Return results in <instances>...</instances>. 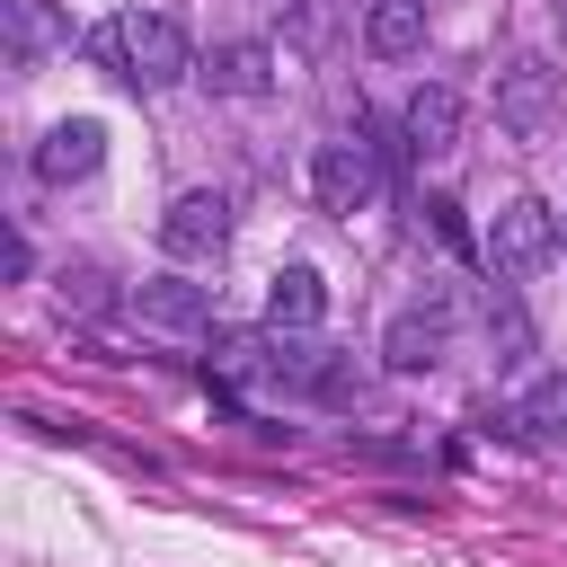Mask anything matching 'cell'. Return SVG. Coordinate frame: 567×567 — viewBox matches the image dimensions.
<instances>
[{
    "label": "cell",
    "instance_id": "obj_1",
    "mask_svg": "<svg viewBox=\"0 0 567 567\" xmlns=\"http://www.w3.org/2000/svg\"><path fill=\"white\" fill-rule=\"evenodd\" d=\"M89 53H97V62H115L142 97H159V89H177V80L195 71L186 27H177V18H159V9H124V18H106V27L89 35Z\"/></svg>",
    "mask_w": 567,
    "mask_h": 567
},
{
    "label": "cell",
    "instance_id": "obj_2",
    "mask_svg": "<svg viewBox=\"0 0 567 567\" xmlns=\"http://www.w3.org/2000/svg\"><path fill=\"white\" fill-rule=\"evenodd\" d=\"M478 257H487L496 275H540V266L558 257V213H549V204H532V195H514V204L487 221Z\"/></svg>",
    "mask_w": 567,
    "mask_h": 567
},
{
    "label": "cell",
    "instance_id": "obj_3",
    "mask_svg": "<svg viewBox=\"0 0 567 567\" xmlns=\"http://www.w3.org/2000/svg\"><path fill=\"white\" fill-rule=\"evenodd\" d=\"M310 195H319V213H363V204L381 195L372 142H328V151L310 159Z\"/></svg>",
    "mask_w": 567,
    "mask_h": 567
},
{
    "label": "cell",
    "instance_id": "obj_4",
    "mask_svg": "<svg viewBox=\"0 0 567 567\" xmlns=\"http://www.w3.org/2000/svg\"><path fill=\"white\" fill-rule=\"evenodd\" d=\"M221 239H230V195L221 186H186L159 213V248L168 257H221Z\"/></svg>",
    "mask_w": 567,
    "mask_h": 567
},
{
    "label": "cell",
    "instance_id": "obj_5",
    "mask_svg": "<svg viewBox=\"0 0 567 567\" xmlns=\"http://www.w3.org/2000/svg\"><path fill=\"white\" fill-rule=\"evenodd\" d=\"M549 106H558V71H549L540 53H523V62L496 71V124H505L514 142H532V133L549 124Z\"/></svg>",
    "mask_w": 567,
    "mask_h": 567
},
{
    "label": "cell",
    "instance_id": "obj_6",
    "mask_svg": "<svg viewBox=\"0 0 567 567\" xmlns=\"http://www.w3.org/2000/svg\"><path fill=\"white\" fill-rule=\"evenodd\" d=\"M443 346H452V301H443V292H434V301H416V310H399V319H390V337H381L390 372H434V363H443Z\"/></svg>",
    "mask_w": 567,
    "mask_h": 567
},
{
    "label": "cell",
    "instance_id": "obj_7",
    "mask_svg": "<svg viewBox=\"0 0 567 567\" xmlns=\"http://www.w3.org/2000/svg\"><path fill=\"white\" fill-rule=\"evenodd\" d=\"M97 159H106V124L97 115H71V124H53L35 142V177L44 186H80V177H97Z\"/></svg>",
    "mask_w": 567,
    "mask_h": 567
},
{
    "label": "cell",
    "instance_id": "obj_8",
    "mask_svg": "<svg viewBox=\"0 0 567 567\" xmlns=\"http://www.w3.org/2000/svg\"><path fill=\"white\" fill-rule=\"evenodd\" d=\"M124 310H133L142 328H177V337H186V328H213V292H204V284H168V275H159V284H133Z\"/></svg>",
    "mask_w": 567,
    "mask_h": 567
},
{
    "label": "cell",
    "instance_id": "obj_9",
    "mask_svg": "<svg viewBox=\"0 0 567 567\" xmlns=\"http://www.w3.org/2000/svg\"><path fill=\"white\" fill-rule=\"evenodd\" d=\"M399 133H408V151H416V159L452 151V142H461V97H452L443 80H425V89L399 106Z\"/></svg>",
    "mask_w": 567,
    "mask_h": 567
},
{
    "label": "cell",
    "instance_id": "obj_10",
    "mask_svg": "<svg viewBox=\"0 0 567 567\" xmlns=\"http://www.w3.org/2000/svg\"><path fill=\"white\" fill-rule=\"evenodd\" d=\"M319 319H328V284H319V266H284V275L266 284V328L310 337Z\"/></svg>",
    "mask_w": 567,
    "mask_h": 567
},
{
    "label": "cell",
    "instance_id": "obj_11",
    "mask_svg": "<svg viewBox=\"0 0 567 567\" xmlns=\"http://www.w3.org/2000/svg\"><path fill=\"white\" fill-rule=\"evenodd\" d=\"M0 35H9L18 62H35V53H62L71 44V18L53 0H0Z\"/></svg>",
    "mask_w": 567,
    "mask_h": 567
},
{
    "label": "cell",
    "instance_id": "obj_12",
    "mask_svg": "<svg viewBox=\"0 0 567 567\" xmlns=\"http://www.w3.org/2000/svg\"><path fill=\"white\" fill-rule=\"evenodd\" d=\"M204 80H213L221 97H275V80H284V71H275V44H221Z\"/></svg>",
    "mask_w": 567,
    "mask_h": 567
},
{
    "label": "cell",
    "instance_id": "obj_13",
    "mask_svg": "<svg viewBox=\"0 0 567 567\" xmlns=\"http://www.w3.org/2000/svg\"><path fill=\"white\" fill-rule=\"evenodd\" d=\"M363 44H372L381 62H408V53L425 44V0H372V9H363Z\"/></svg>",
    "mask_w": 567,
    "mask_h": 567
},
{
    "label": "cell",
    "instance_id": "obj_14",
    "mask_svg": "<svg viewBox=\"0 0 567 567\" xmlns=\"http://www.w3.org/2000/svg\"><path fill=\"white\" fill-rule=\"evenodd\" d=\"M62 310L97 319V310H106V275H97V266H71V275H62Z\"/></svg>",
    "mask_w": 567,
    "mask_h": 567
},
{
    "label": "cell",
    "instance_id": "obj_15",
    "mask_svg": "<svg viewBox=\"0 0 567 567\" xmlns=\"http://www.w3.org/2000/svg\"><path fill=\"white\" fill-rule=\"evenodd\" d=\"M425 213H434V239H443V248H470V230H461V204H443V195H434Z\"/></svg>",
    "mask_w": 567,
    "mask_h": 567
},
{
    "label": "cell",
    "instance_id": "obj_16",
    "mask_svg": "<svg viewBox=\"0 0 567 567\" xmlns=\"http://www.w3.org/2000/svg\"><path fill=\"white\" fill-rule=\"evenodd\" d=\"M558 248H567V221H558Z\"/></svg>",
    "mask_w": 567,
    "mask_h": 567
}]
</instances>
